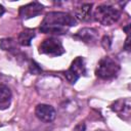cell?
Wrapping results in <instances>:
<instances>
[{
	"mask_svg": "<svg viewBox=\"0 0 131 131\" xmlns=\"http://www.w3.org/2000/svg\"><path fill=\"white\" fill-rule=\"evenodd\" d=\"M11 97L12 95L10 89L4 84H0V110H6L9 107Z\"/></svg>",
	"mask_w": 131,
	"mask_h": 131,
	"instance_id": "30bf717a",
	"label": "cell"
},
{
	"mask_svg": "<svg viewBox=\"0 0 131 131\" xmlns=\"http://www.w3.org/2000/svg\"><path fill=\"white\" fill-rule=\"evenodd\" d=\"M64 48L60 40L57 38H47L39 45V52L42 54H47L49 56H59L64 53Z\"/></svg>",
	"mask_w": 131,
	"mask_h": 131,
	"instance_id": "5b68a950",
	"label": "cell"
},
{
	"mask_svg": "<svg viewBox=\"0 0 131 131\" xmlns=\"http://www.w3.org/2000/svg\"><path fill=\"white\" fill-rule=\"evenodd\" d=\"M29 69H30V72H31L32 74H35V75L40 74V73L42 72V70H41V68L39 67V64H38L37 62H35L34 60H31L30 66H29Z\"/></svg>",
	"mask_w": 131,
	"mask_h": 131,
	"instance_id": "5bb4252c",
	"label": "cell"
},
{
	"mask_svg": "<svg viewBox=\"0 0 131 131\" xmlns=\"http://www.w3.org/2000/svg\"><path fill=\"white\" fill-rule=\"evenodd\" d=\"M112 108L114 111H116L117 113H119V114L129 116V114H130V101L128 99L118 100L113 104Z\"/></svg>",
	"mask_w": 131,
	"mask_h": 131,
	"instance_id": "7c38bea8",
	"label": "cell"
},
{
	"mask_svg": "<svg viewBox=\"0 0 131 131\" xmlns=\"http://www.w3.org/2000/svg\"><path fill=\"white\" fill-rule=\"evenodd\" d=\"M35 36H36V34H35L34 30H32V29L24 30L23 32L19 33V35L17 37V42L21 46H30L31 42Z\"/></svg>",
	"mask_w": 131,
	"mask_h": 131,
	"instance_id": "8fae6325",
	"label": "cell"
},
{
	"mask_svg": "<svg viewBox=\"0 0 131 131\" xmlns=\"http://www.w3.org/2000/svg\"><path fill=\"white\" fill-rule=\"evenodd\" d=\"M92 14V4L91 3H83L79 7L75 9V18L76 20L88 21L91 18Z\"/></svg>",
	"mask_w": 131,
	"mask_h": 131,
	"instance_id": "ba28073f",
	"label": "cell"
},
{
	"mask_svg": "<svg viewBox=\"0 0 131 131\" xmlns=\"http://www.w3.org/2000/svg\"><path fill=\"white\" fill-rule=\"evenodd\" d=\"M129 44H130V36H129V34H127V38H126V41H125V45H124V47H125V49L127 50V51H129L130 49V46H129Z\"/></svg>",
	"mask_w": 131,
	"mask_h": 131,
	"instance_id": "e0dca14e",
	"label": "cell"
},
{
	"mask_svg": "<svg viewBox=\"0 0 131 131\" xmlns=\"http://www.w3.org/2000/svg\"><path fill=\"white\" fill-rule=\"evenodd\" d=\"M86 74L87 71L84 58L78 56L72 61L70 68L64 72V77L68 80V82H70L71 84H75L81 76H86Z\"/></svg>",
	"mask_w": 131,
	"mask_h": 131,
	"instance_id": "277c9868",
	"label": "cell"
},
{
	"mask_svg": "<svg viewBox=\"0 0 131 131\" xmlns=\"http://www.w3.org/2000/svg\"><path fill=\"white\" fill-rule=\"evenodd\" d=\"M76 38H78L79 40H82L83 42H91L94 41L97 37V31L93 28H83L80 31L77 32V34L75 35Z\"/></svg>",
	"mask_w": 131,
	"mask_h": 131,
	"instance_id": "9c48e42d",
	"label": "cell"
},
{
	"mask_svg": "<svg viewBox=\"0 0 131 131\" xmlns=\"http://www.w3.org/2000/svg\"><path fill=\"white\" fill-rule=\"evenodd\" d=\"M76 25L77 20L73 15L61 11H51L44 16L40 26V31L44 34L62 35L68 32L70 27Z\"/></svg>",
	"mask_w": 131,
	"mask_h": 131,
	"instance_id": "6da1fadb",
	"label": "cell"
},
{
	"mask_svg": "<svg viewBox=\"0 0 131 131\" xmlns=\"http://www.w3.org/2000/svg\"><path fill=\"white\" fill-rule=\"evenodd\" d=\"M101 44H102V46L105 48V50H108V49L111 48V44H112L111 38H110L108 36H104V37L102 38V40H101Z\"/></svg>",
	"mask_w": 131,
	"mask_h": 131,
	"instance_id": "9a60e30c",
	"label": "cell"
},
{
	"mask_svg": "<svg viewBox=\"0 0 131 131\" xmlns=\"http://www.w3.org/2000/svg\"><path fill=\"white\" fill-rule=\"evenodd\" d=\"M120 72V64L117 60L110 56L102 57L95 69V75L103 80H108L115 78Z\"/></svg>",
	"mask_w": 131,
	"mask_h": 131,
	"instance_id": "7a4b0ae2",
	"label": "cell"
},
{
	"mask_svg": "<svg viewBox=\"0 0 131 131\" xmlns=\"http://www.w3.org/2000/svg\"><path fill=\"white\" fill-rule=\"evenodd\" d=\"M74 131H85V124H84V123L78 124V125L75 127Z\"/></svg>",
	"mask_w": 131,
	"mask_h": 131,
	"instance_id": "2e32d148",
	"label": "cell"
},
{
	"mask_svg": "<svg viewBox=\"0 0 131 131\" xmlns=\"http://www.w3.org/2000/svg\"><path fill=\"white\" fill-rule=\"evenodd\" d=\"M35 114L36 117L45 123H50L55 119V110L53 108V106L49 105V104H45V103H40L36 106L35 110Z\"/></svg>",
	"mask_w": 131,
	"mask_h": 131,
	"instance_id": "52a82bcc",
	"label": "cell"
},
{
	"mask_svg": "<svg viewBox=\"0 0 131 131\" xmlns=\"http://www.w3.org/2000/svg\"><path fill=\"white\" fill-rule=\"evenodd\" d=\"M121 12L107 4L98 5L94 11V18L103 26H112L119 20Z\"/></svg>",
	"mask_w": 131,
	"mask_h": 131,
	"instance_id": "3957f363",
	"label": "cell"
},
{
	"mask_svg": "<svg viewBox=\"0 0 131 131\" xmlns=\"http://www.w3.org/2000/svg\"><path fill=\"white\" fill-rule=\"evenodd\" d=\"M0 47H1L3 50L10 51V52H15L16 49H17L16 46H15L14 40L11 39V38H6V39L1 40V42H0Z\"/></svg>",
	"mask_w": 131,
	"mask_h": 131,
	"instance_id": "4fadbf2b",
	"label": "cell"
},
{
	"mask_svg": "<svg viewBox=\"0 0 131 131\" xmlns=\"http://www.w3.org/2000/svg\"><path fill=\"white\" fill-rule=\"evenodd\" d=\"M43 5L37 1L35 2H31L27 5H24L19 8V11H18V14L21 18L24 19H28V18H32V17H35L37 15H39L42 10H43Z\"/></svg>",
	"mask_w": 131,
	"mask_h": 131,
	"instance_id": "8992f818",
	"label": "cell"
},
{
	"mask_svg": "<svg viewBox=\"0 0 131 131\" xmlns=\"http://www.w3.org/2000/svg\"><path fill=\"white\" fill-rule=\"evenodd\" d=\"M4 11H5V9H4V7H3V6H2L1 4H0V16H1V15H2L3 13H4Z\"/></svg>",
	"mask_w": 131,
	"mask_h": 131,
	"instance_id": "ac0fdd59",
	"label": "cell"
}]
</instances>
